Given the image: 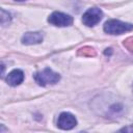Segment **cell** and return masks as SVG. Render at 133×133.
I'll list each match as a JSON object with an SVG mask.
<instances>
[{
  "label": "cell",
  "instance_id": "6da1fadb",
  "mask_svg": "<svg viewBox=\"0 0 133 133\" xmlns=\"http://www.w3.org/2000/svg\"><path fill=\"white\" fill-rule=\"evenodd\" d=\"M133 29V25L130 23L122 22L119 20H108L104 24V31L108 34L116 35L123 34L125 32L131 31Z\"/></svg>",
  "mask_w": 133,
  "mask_h": 133
},
{
  "label": "cell",
  "instance_id": "7a4b0ae2",
  "mask_svg": "<svg viewBox=\"0 0 133 133\" xmlns=\"http://www.w3.org/2000/svg\"><path fill=\"white\" fill-rule=\"evenodd\" d=\"M34 80L38 85L46 86L49 84H56L60 80V75L52 71L50 68H46L34 75Z\"/></svg>",
  "mask_w": 133,
  "mask_h": 133
},
{
  "label": "cell",
  "instance_id": "3957f363",
  "mask_svg": "<svg viewBox=\"0 0 133 133\" xmlns=\"http://www.w3.org/2000/svg\"><path fill=\"white\" fill-rule=\"evenodd\" d=\"M103 18V11L98 7L88 8L82 16V23L87 27L97 25Z\"/></svg>",
  "mask_w": 133,
  "mask_h": 133
},
{
  "label": "cell",
  "instance_id": "277c9868",
  "mask_svg": "<svg viewBox=\"0 0 133 133\" xmlns=\"http://www.w3.org/2000/svg\"><path fill=\"white\" fill-rule=\"evenodd\" d=\"M48 22L56 27H68L73 24V18L64 12L54 11L49 16Z\"/></svg>",
  "mask_w": 133,
  "mask_h": 133
},
{
  "label": "cell",
  "instance_id": "5b68a950",
  "mask_svg": "<svg viewBox=\"0 0 133 133\" xmlns=\"http://www.w3.org/2000/svg\"><path fill=\"white\" fill-rule=\"evenodd\" d=\"M77 125L76 117L70 112H61L57 119V127L61 130H71Z\"/></svg>",
  "mask_w": 133,
  "mask_h": 133
},
{
  "label": "cell",
  "instance_id": "8992f818",
  "mask_svg": "<svg viewBox=\"0 0 133 133\" xmlns=\"http://www.w3.org/2000/svg\"><path fill=\"white\" fill-rule=\"evenodd\" d=\"M6 82L10 86H18L20 85L24 80V73L20 69L12 70L7 76H6Z\"/></svg>",
  "mask_w": 133,
  "mask_h": 133
},
{
  "label": "cell",
  "instance_id": "52a82bcc",
  "mask_svg": "<svg viewBox=\"0 0 133 133\" xmlns=\"http://www.w3.org/2000/svg\"><path fill=\"white\" fill-rule=\"evenodd\" d=\"M43 42V35L41 32H26L22 36V43L24 45H35Z\"/></svg>",
  "mask_w": 133,
  "mask_h": 133
},
{
  "label": "cell",
  "instance_id": "ba28073f",
  "mask_svg": "<svg viewBox=\"0 0 133 133\" xmlns=\"http://www.w3.org/2000/svg\"><path fill=\"white\" fill-rule=\"evenodd\" d=\"M11 21V16L8 11H5L4 9H1V25L4 27L8 25Z\"/></svg>",
  "mask_w": 133,
  "mask_h": 133
},
{
  "label": "cell",
  "instance_id": "9c48e42d",
  "mask_svg": "<svg viewBox=\"0 0 133 133\" xmlns=\"http://www.w3.org/2000/svg\"><path fill=\"white\" fill-rule=\"evenodd\" d=\"M121 131H123V132H133V125H130L128 127H125V128L121 129Z\"/></svg>",
  "mask_w": 133,
  "mask_h": 133
},
{
  "label": "cell",
  "instance_id": "30bf717a",
  "mask_svg": "<svg viewBox=\"0 0 133 133\" xmlns=\"http://www.w3.org/2000/svg\"><path fill=\"white\" fill-rule=\"evenodd\" d=\"M15 1H19V2H22V1H25V0H15Z\"/></svg>",
  "mask_w": 133,
  "mask_h": 133
},
{
  "label": "cell",
  "instance_id": "8fae6325",
  "mask_svg": "<svg viewBox=\"0 0 133 133\" xmlns=\"http://www.w3.org/2000/svg\"><path fill=\"white\" fill-rule=\"evenodd\" d=\"M132 88H133V86H132Z\"/></svg>",
  "mask_w": 133,
  "mask_h": 133
}]
</instances>
